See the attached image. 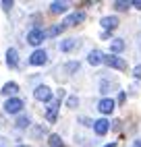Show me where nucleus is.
<instances>
[{"label":"nucleus","instance_id":"16","mask_svg":"<svg viewBox=\"0 0 141 147\" xmlns=\"http://www.w3.org/2000/svg\"><path fill=\"white\" fill-rule=\"evenodd\" d=\"M6 62H8V66H17V50H15V48H8Z\"/></svg>","mask_w":141,"mask_h":147},{"label":"nucleus","instance_id":"21","mask_svg":"<svg viewBox=\"0 0 141 147\" xmlns=\"http://www.w3.org/2000/svg\"><path fill=\"white\" fill-rule=\"evenodd\" d=\"M110 87H112V83H110V81H102V83H100V91H102V93H108Z\"/></svg>","mask_w":141,"mask_h":147},{"label":"nucleus","instance_id":"7","mask_svg":"<svg viewBox=\"0 0 141 147\" xmlns=\"http://www.w3.org/2000/svg\"><path fill=\"white\" fill-rule=\"evenodd\" d=\"M98 110L102 112V114H110V112L114 110V100H110V97H104V100L98 104Z\"/></svg>","mask_w":141,"mask_h":147},{"label":"nucleus","instance_id":"27","mask_svg":"<svg viewBox=\"0 0 141 147\" xmlns=\"http://www.w3.org/2000/svg\"><path fill=\"white\" fill-rule=\"evenodd\" d=\"M131 6H135V8H139V11H141V0H135V2H131Z\"/></svg>","mask_w":141,"mask_h":147},{"label":"nucleus","instance_id":"12","mask_svg":"<svg viewBox=\"0 0 141 147\" xmlns=\"http://www.w3.org/2000/svg\"><path fill=\"white\" fill-rule=\"evenodd\" d=\"M77 46H79V40H64L62 44H60V50H62V52H70V50H75Z\"/></svg>","mask_w":141,"mask_h":147},{"label":"nucleus","instance_id":"1","mask_svg":"<svg viewBox=\"0 0 141 147\" xmlns=\"http://www.w3.org/2000/svg\"><path fill=\"white\" fill-rule=\"evenodd\" d=\"M102 62H106V64H108L110 68H118V71H123V68H127V62L123 60V58H118V56H112V54H104Z\"/></svg>","mask_w":141,"mask_h":147},{"label":"nucleus","instance_id":"18","mask_svg":"<svg viewBox=\"0 0 141 147\" xmlns=\"http://www.w3.org/2000/svg\"><path fill=\"white\" fill-rule=\"evenodd\" d=\"M50 147H64V143H62V139H60V137L58 135H52V137H50Z\"/></svg>","mask_w":141,"mask_h":147},{"label":"nucleus","instance_id":"6","mask_svg":"<svg viewBox=\"0 0 141 147\" xmlns=\"http://www.w3.org/2000/svg\"><path fill=\"white\" fill-rule=\"evenodd\" d=\"M27 42L31 44V46H39L44 42V31H39V29H31L27 35Z\"/></svg>","mask_w":141,"mask_h":147},{"label":"nucleus","instance_id":"10","mask_svg":"<svg viewBox=\"0 0 141 147\" xmlns=\"http://www.w3.org/2000/svg\"><path fill=\"white\" fill-rule=\"evenodd\" d=\"M102 58H104V54H102V52L92 50V52H89V56H87V62H89V64H94V66H98L100 62H102Z\"/></svg>","mask_w":141,"mask_h":147},{"label":"nucleus","instance_id":"28","mask_svg":"<svg viewBox=\"0 0 141 147\" xmlns=\"http://www.w3.org/2000/svg\"><path fill=\"white\" fill-rule=\"evenodd\" d=\"M133 147H141V141H135V143H133Z\"/></svg>","mask_w":141,"mask_h":147},{"label":"nucleus","instance_id":"17","mask_svg":"<svg viewBox=\"0 0 141 147\" xmlns=\"http://www.w3.org/2000/svg\"><path fill=\"white\" fill-rule=\"evenodd\" d=\"M17 91H19L17 83H6V85L2 87V93H6V95H13V93H17Z\"/></svg>","mask_w":141,"mask_h":147},{"label":"nucleus","instance_id":"13","mask_svg":"<svg viewBox=\"0 0 141 147\" xmlns=\"http://www.w3.org/2000/svg\"><path fill=\"white\" fill-rule=\"evenodd\" d=\"M123 50H125V42L123 40H114L112 44H110V52H112V56L114 54H120Z\"/></svg>","mask_w":141,"mask_h":147},{"label":"nucleus","instance_id":"8","mask_svg":"<svg viewBox=\"0 0 141 147\" xmlns=\"http://www.w3.org/2000/svg\"><path fill=\"white\" fill-rule=\"evenodd\" d=\"M102 27L110 33L112 29H116V27H118V19H116V17H104V19H102Z\"/></svg>","mask_w":141,"mask_h":147},{"label":"nucleus","instance_id":"14","mask_svg":"<svg viewBox=\"0 0 141 147\" xmlns=\"http://www.w3.org/2000/svg\"><path fill=\"white\" fill-rule=\"evenodd\" d=\"M64 29H66V25H64V23H60V25H54V27H50L48 31H46V35L54 37V35H58V33H62Z\"/></svg>","mask_w":141,"mask_h":147},{"label":"nucleus","instance_id":"24","mask_svg":"<svg viewBox=\"0 0 141 147\" xmlns=\"http://www.w3.org/2000/svg\"><path fill=\"white\" fill-rule=\"evenodd\" d=\"M11 6H13V0H4V2H2V8H4V11H11Z\"/></svg>","mask_w":141,"mask_h":147},{"label":"nucleus","instance_id":"4","mask_svg":"<svg viewBox=\"0 0 141 147\" xmlns=\"http://www.w3.org/2000/svg\"><path fill=\"white\" fill-rule=\"evenodd\" d=\"M46 60H48V54L44 50H35L31 56H29V62L33 66H42V64H46Z\"/></svg>","mask_w":141,"mask_h":147},{"label":"nucleus","instance_id":"30","mask_svg":"<svg viewBox=\"0 0 141 147\" xmlns=\"http://www.w3.org/2000/svg\"><path fill=\"white\" fill-rule=\"evenodd\" d=\"M17 147H29V145H17Z\"/></svg>","mask_w":141,"mask_h":147},{"label":"nucleus","instance_id":"26","mask_svg":"<svg viewBox=\"0 0 141 147\" xmlns=\"http://www.w3.org/2000/svg\"><path fill=\"white\" fill-rule=\"evenodd\" d=\"M81 124H85V126H94V120H89V118H81Z\"/></svg>","mask_w":141,"mask_h":147},{"label":"nucleus","instance_id":"23","mask_svg":"<svg viewBox=\"0 0 141 147\" xmlns=\"http://www.w3.org/2000/svg\"><path fill=\"white\" fill-rule=\"evenodd\" d=\"M66 71H68V73L79 71V62H68V64H66Z\"/></svg>","mask_w":141,"mask_h":147},{"label":"nucleus","instance_id":"20","mask_svg":"<svg viewBox=\"0 0 141 147\" xmlns=\"http://www.w3.org/2000/svg\"><path fill=\"white\" fill-rule=\"evenodd\" d=\"M129 6H131V2H125V0H118V2H114V8H116V11H127Z\"/></svg>","mask_w":141,"mask_h":147},{"label":"nucleus","instance_id":"11","mask_svg":"<svg viewBox=\"0 0 141 147\" xmlns=\"http://www.w3.org/2000/svg\"><path fill=\"white\" fill-rule=\"evenodd\" d=\"M56 112H58V100H52V104H50V110H48V114H46V118H48L50 122H54V120H56Z\"/></svg>","mask_w":141,"mask_h":147},{"label":"nucleus","instance_id":"19","mask_svg":"<svg viewBox=\"0 0 141 147\" xmlns=\"http://www.w3.org/2000/svg\"><path fill=\"white\" fill-rule=\"evenodd\" d=\"M27 124H29V118H27V116H21V118H17V122H15L17 129H25Z\"/></svg>","mask_w":141,"mask_h":147},{"label":"nucleus","instance_id":"29","mask_svg":"<svg viewBox=\"0 0 141 147\" xmlns=\"http://www.w3.org/2000/svg\"><path fill=\"white\" fill-rule=\"evenodd\" d=\"M106 147H116V143H108V145H106Z\"/></svg>","mask_w":141,"mask_h":147},{"label":"nucleus","instance_id":"3","mask_svg":"<svg viewBox=\"0 0 141 147\" xmlns=\"http://www.w3.org/2000/svg\"><path fill=\"white\" fill-rule=\"evenodd\" d=\"M4 110L8 114H19V112L23 110V102L19 100V97H11V100L4 102Z\"/></svg>","mask_w":141,"mask_h":147},{"label":"nucleus","instance_id":"2","mask_svg":"<svg viewBox=\"0 0 141 147\" xmlns=\"http://www.w3.org/2000/svg\"><path fill=\"white\" fill-rule=\"evenodd\" d=\"M33 97L37 102H50V100H52V89H50L48 85H39V87H35Z\"/></svg>","mask_w":141,"mask_h":147},{"label":"nucleus","instance_id":"9","mask_svg":"<svg viewBox=\"0 0 141 147\" xmlns=\"http://www.w3.org/2000/svg\"><path fill=\"white\" fill-rule=\"evenodd\" d=\"M81 21H85V13H73V15L66 17L64 25L68 27V25H77V23H81Z\"/></svg>","mask_w":141,"mask_h":147},{"label":"nucleus","instance_id":"15","mask_svg":"<svg viewBox=\"0 0 141 147\" xmlns=\"http://www.w3.org/2000/svg\"><path fill=\"white\" fill-rule=\"evenodd\" d=\"M50 11L52 13H64V11H68V4L66 2H52L50 4Z\"/></svg>","mask_w":141,"mask_h":147},{"label":"nucleus","instance_id":"25","mask_svg":"<svg viewBox=\"0 0 141 147\" xmlns=\"http://www.w3.org/2000/svg\"><path fill=\"white\" fill-rule=\"evenodd\" d=\"M133 75L137 77V79H141V64H139V66H135V71H133Z\"/></svg>","mask_w":141,"mask_h":147},{"label":"nucleus","instance_id":"22","mask_svg":"<svg viewBox=\"0 0 141 147\" xmlns=\"http://www.w3.org/2000/svg\"><path fill=\"white\" fill-rule=\"evenodd\" d=\"M66 106L68 108H77L79 106V100H77L75 95H70V97H66Z\"/></svg>","mask_w":141,"mask_h":147},{"label":"nucleus","instance_id":"5","mask_svg":"<svg viewBox=\"0 0 141 147\" xmlns=\"http://www.w3.org/2000/svg\"><path fill=\"white\" fill-rule=\"evenodd\" d=\"M108 129H110V120H106V118H100V120H94V131H96V135H100V137H104V135L108 133Z\"/></svg>","mask_w":141,"mask_h":147}]
</instances>
